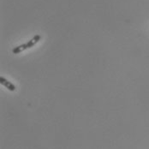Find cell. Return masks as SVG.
<instances>
[{
    "label": "cell",
    "instance_id": "cell-1",
    "mask_svg": "<svg viewBox=\"0 0 149 149\" xmlns=\"http://www.w3.org/2000/svg\"><path fill=\"white\" fill-rule=\"evenodd\" d=\"M0 83H1V85L4 86L7 89H9L10 91H11V92L15 91V88H16L15 86L13 83H11L10 81H9L8 80H6V79H5L4 77H3V76L0 77Z\"/></svg>",
    "mask_w": 149,
    "mask_h": 149
},
{
    "label": "cell",
    "instance_id": "cell-2",
    "mask_svg": "<svg viewBox=\"0 0 149 149\" xmlns=\"http://www.w3.org/2000/svg\"><path fill=\"white\" fill-rule=\"evenodd\" d=\"M40 40V35H39V34L34 35V36H33V39H31L27 43L28 48L29 49V48H31V47H33V46L35 45V44H37Z\"/></svg>",
    "mask_w": 149,
    "mask_h": 149
},
{
    "label": "cell",
    "instance_id": "cell-3",
    "mask_svg": "<svg viewBox=\"0 0 149 149\" xmlns=\"http://www.w3.org/2000/svg\"><path fill=\"white\" fill-rule=\"evenodd\" d=\"M27 49H29V48H28L27 43H26V44H22V45H18V46H16L15 48H13L12 52H13L14 54H18V53H20V52H22L27 50Z\"/></svg>",
    "mask_w": 149,
    "mask_h": 149
}]
</instances>
